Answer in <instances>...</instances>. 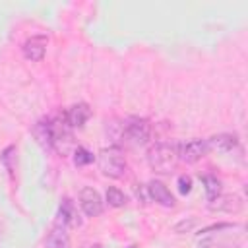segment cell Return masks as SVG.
<instances>
[{
    "mask_svg": "<svg viewBox=\"0 0 248 248\" xmlns=\"http://www.w3.org/2000/svg\"><path fill=\"white\" fill-rule=\"evenodd\" d=\"M244 225L217 223L203 229L196 238V248H236L244 238Z\"/></svg>",
    "mask_w": 248,
    "mask_h": 248,
    "instance_id": "obj_1",
    "label": "cell"
},
{
    "mask_svg": "<svg viewBox=\"0 0 248 248\" xmlns=\"http://www.w3.org/2000/svg\"><path fill=\"white\" fill-rule=\"evenodd\" d=\"M147 163H149L151 170H155L159 174H169L170 170H174V167L178 163V143L159 141V143L151 145L147 151Z\"/></svg>",
    "mask_w": 248,
    "mask_h": 248,
    "instance_id": "obj_2",
    "label": "cell"
},
{
    "mask_svg": "<svg viewBox=\"0 0 248 248\" xmlns=\"http://www.w3.org/2000/svg\"><path fill=\"white\" fill-rule=\"evenodd\" d=\"M151 138V124L147 118L132 116L126 118L122 124H118V134L114 136V141L132 143V145H143Z\"/></svg>",
    "mask_w": 248,
    "mask_h": 248,
    "instance_id": "obj_3",
    "label": "cell"
},
{
    "mask_svg": "<svg viewBox=\"0 0 248 248\" xmlns=\"http://www.w3.org/2000/svg\"><path fill=\"white\" fill-rule=\"evenodd\" d=\"M97 163H99L101 172L108 178H122L126 174V169H128L126 157H124L122 149L116 147V145L103 149L97 157Z\"/></svg>",
    "mask_w": 248,
    "mask_h": 248,
    "instance_id": "obj_4",
    "label": "cell"
},
{
    "mask_svg": "<svg viewBox=\"0 0 248 248\" xmlns=\"http://www.w3.org/2000/svg\"><path fill=\"white\" fill-rule=\"evenodd\" d=\"M209 141L202 138H194L186 143H178V161L182 163H198L209 153Z\"/></svg>",
    "mask_w": 248,
    "mask_h": 248,
    "instance_id": "obj_5",
    "label": "cell"
},
{
    "mask_svg": "<svg viewBox=\"0 0 248 248\" xmlns=\"http://www.w3.org/2000/svg\"><path fill=\"white\" fill-rule=\"evenodd\" d=\"M78 200H79L81 211H83L87 217H97V215L103 213V200H101V196H99V192H97L95 188L83 186V188L79 190Z\"/></svg>",
    "mask_w": 248,
    "mask_h": 248,
    "instance_id": "obj_6",
    "label": "cell"
},
{
    "mask_svg": "<svg viewBox=\"0 0 248 248\" xmlns=\"http://www.w3.org/2000/svg\"><path fill=\"white\" fill-rule=\"evenodd\" d=\"M46 45H48V39L45 35H33L29 37L23 46H21V52L27 60L31 62H39L45 58V52H46Z\"/></svg>",
    "mask_w": 248,
    "mask_h": 248,
    "instance_id": "obj_7",
    "label": "cell"
},
{
    "mask_svg": "<svg viewBox=\"0 0 248 248\" xmlns=\"http://www.w3.org/2000/svg\"><path fill=\"white\" fill-rule=\"evenodd\" d=\"M209 141V149H215L219 153H242V147H240V141L234 134H219V136H213L207 140Z\"/></svg>",
    "mask_w": 248,
    "mask_h": 248,
    "instance_id": "obj_8",
    "label": "cell"
},
{
    "mask_svg": "<svg viewBox=\"0 0 248 248\" xmlns=\"http://www.w3.org/2000/svg\"><path fill=\"white\" fill-rule=\"evenodd\" d=\"M56 223H58V225H62L64 229H74V227H79L81 219H79L78 209H76V205L72 203V200H68V198H64V200H62V203H60V207H58Z\"/></svg>",
    "mask_w": 248,
    "mask_h": 248,
    "instance_id": "obj_9",
    "label": "cell"
},
{
    "mask_svg": "<svg viewBox=\"0 0 248 248\" xmlns=\"http://www.w3.org/2000/svg\"><path fill=\"white\" fill-rule=\"evenodd\" d=\"M147 196L159 203V205H165V207H172L174 205V196L170 194V190L161 182V180H151L147 186Z\"/></svg>",
    "mask_w": 248,
    "mask_h": 248,
    "instance_id": "obj_10",
    "label": "cell"
},
{
    "mask_svg": "<svg viewBox=\"0 0 248 248\" xmlns=\"http://www.w3.org/2000/svg\"><path fill=\"white\" fill-rule=\"evenodd\" d=\"M89 116H91V108L87 103H78L64 112V120L70 128H81L89 120Z\"/></svg>",
    "mask_w": 248,
    "mask_h": 248,
    "instance_id": "obj_11",
    "label": "cell"
},
{
    "mask_svg": "<svg viewBox=\"0 0 248 248\" xmlns=\"http://www.w3.org/2000/svg\"><path fill=\"white\" fill-rule=\"evenodd\" d=\"M211 211H227V213H236L242 209V200L238 196H217L211 203H209Z\"/></svg>",
    "mask_w": 248,
    "mask_h": 248,
    "instance_id": "obj_12",
    "label": "cell"
},
{
    "mask_svg": "<svg viewBox=\"0 0 248 248\" xmlns=\"http://www.w3.org/2000/svg\"><path fill=\"white\" fill-rule=\"evenodd\" d=\"M46 248H70V236L66 232V229L58 223H54V227L50 229V232L46 234L45 240Z\"/></svg>",
    "mask_w": 248,
    "mask_h": 248,
    "instance_id": "obj_13",
    "label": "cell"
},
{
    "mask_svg": "<svg viewBox=\"0 0 248 248\" xmlns=\"http://www.w3.org/2000/svg\"><path fill=\"white\" fill-rule=\"evenodd\" d=\"M33 136H35V140H37L45 149H52V147H54L50 120H41V122H37V124L33 126Z\"/></svg>",
    "mask_w": 248,
    "mask_h": 248,
    "instance_id": "obj_14",
    "label": "cell"
},
{
    "mask_svg": "<svg viewBox=\"0 0 248 248\" xmlns=\"http://www.w3.org/2000/svg\"><path fill=\"white\" fill-rule=\"evenodd\" d=\"M202 182H203V188H205V196H207V202L211 203L217 196H221V180L213 174H203L202 176Z\"/></svg>",
    "mask_w": 248,
    "mask_h": 248,
    "instance_id": "obj_15",
    "label": "cell"
},
{
    "mask_svg": "<svg viewBox=\"0 0 248 248\" xmlns=\"http://www.w3.org/2000/svg\"><path fill=\"white\" fill-rule=\"evenodd\" d=\"M17 155V149H16V145H8L4 151H2V155H0V163H2V167L10 172V174H14V170H16V157Z\"/></svg>",
    "mask_w": 248,
    "mask_h": 248,
    "instance_id": "obj_16",
    "label": "cell"
},
{
    "mask_svg": "<svg viewBox=\"0 0 248 248\" xmlns=\"http://www.w3.org/2000/svg\"><path fill=\"white\" fill-rule=\"evenodd\" d=\"M107 202H108V205L110 207H124L126 203H128V198H126V194L122 192V190H118V188H114V186H110L108 190H107Z\"/></svg>",
    "mask_w": 248,
    "mask_h": 248,
    "instance_id": "obj_17",
    "label": "cell"
},
{
    "mask_svg": "<svg viewBox=\"0 0 248 248\" xmlns=\"http://www.w3.org/2000/svg\"><path fill=\"white\" fill-rule=\"evenodd\" d=\"M93 159H95V155H93L89 149H85V147H78V149L74 151V163H76L78 167H85V165L93 163Z\"/></svg>",
    "mask_w": 248,
    "mask_h": 248,
    "instance_id": "obj_18",
    "label": "cell"
},
{
    "mask_svg": "<svg viewBox=\"0 0 248 248\" xmlns=\"http://www.w3.org/2000/svg\"><path fill=\"white\" fill-rule=\"evenodd\" d=\"M176 186H178V192L180 194H190V190H192V178L188 174H180L178 180H176Z\"/></svg>",
    "mask_w": 248,
    "mask_h": 248,
    "instance_id": "obj_19",
    "label": "cell"
},
{
    "mask_svg": "<svg viewBox=\"0 0 248 248\" xmlns=\"http://www.w3.org/2000/svg\"><path fill=\"white\" fill-rule=\"evenodd\" d=\"M194 225H196V219H190L188 223H186V221H182V223H178V225L174 227V231H176V232H182L184 229H186V231H190Z\"/></svg>",
    "mask_w": 248,
    "mask_h": 248,
    "instance_id": "obj_20",
    "label": "cell"
},
{
    "mask_svg": "<svg viewBox=\"0 0 248 248\" xmlns=\"http://www.w3.org/2000/svg\"><path fill=\"white\" fill-rule=\"evenodd\" d=\"M89 248H103L101 244H93V246H89Z\"/></svg>",
    "mask_w": 248,
    "mask_h": 248,
    "instance_id": "obj_21",
    "label": "cell"
},
{
    "mask_svg": "<svg viewBox=\"0 0 248 248\" xmlns=\"http://www.w3.org/2000/svg\"><path fill=\"white\" fill-rule=\"evenodd\" d=\"M128 248H138V246H136V244H132V246H128Z\"/></svg>",
    "mask_w": 248,
    "mask_h": 248,
    "instance_id": "obj_22",
    "label": "cell"
}]
</instances>
